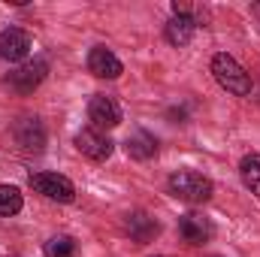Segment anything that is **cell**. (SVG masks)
<instances>
[{
  "instance_id": "12",
  "label": "cell",
  "mask_w": 260,
  "mask_h": 257,
  "mask_svg": "<svg viewBox=\"0 0 260 257\" xmlns=\"http://www.w3.org/2000/svg\"><path fill=\"white\" fill-rule=\"evenodd\" d=\"M124 148H127V154L133 160H151V157L157 154V139H154L148 130H136V133L127 136Z\"/></svg>"
},
{
  "instance_id": "3",
  "label": "cell",
  "mask_w": 260,
  "mask_h": 257,
  "mask_svg": "<svg viewBox=\"0 0 260 257\" xmlns=\"http://www.w3.org/2000/svg\"><path fill=\"white\" fill-rule=\"evenodd\" d=\"M30 188L37 194H43L46 200H55V203H73L76 200V188L67 176L58 173H34L30 176Z\"/></svg>"
},
{
  "instance_id": "6",
  "label": "cell",
  "mask_w": 260,
  "mask_h": 257,
  "mask_svg": "<svg viewBox=\"0 0 260 257\" xmlns=\"http://www.w3.org/2000/svg\"><path fill=\"white\" fill-rule=\"evenodd\" d=\"M179 233H182V239H185L188 245H203V242H209V239L215 236V227H212V221H209L206 215L188 212V215L179 218Z\"/></svg>"
},
{
  "instance_id": "4",
  "label": "cell",
  "mask_w": 260,
  "mask_h": 257,
  "mask_svg": "<svg viewBox=\"0 0 260 257\" xmlns=\"http://www.w3.org/2000/svg\"><path fill=\"white\" fill-rule=\"evenodd\" d=\"M88 121L94 124V130H112L121 124V109L112 97L106 94H94L88 100Z\"/></svg>"
},
{
  "instance_id": "17",
  "label": "cell",
  "mask_w": 260,
  "mask_h": 257,
  "mask_svg": "<svg viewBox=\"0 0 260 257\" xmlns=\"http://www.w3.org/2000/svg\"><path fill=\"white\" fill-rule=\"evenodd\" d=\"M157 257H170V254H157Z\"/></svg>"
},
{
  "instance_id": "13",
  "label": "cell",
  "mask_w": 260,
  "mask_h": 257,
  "mask_svg": "<svg viewBox=\"0 0 260 257\" xmlns=\"http://www.w3.org/2000/svg\"><path fill=\"white\" fill-rule=\"evenodd\" d=\"M194 30H197L194 18H188V15H173V18L167 21L164 37H167V43H170V46H188V43H191V37H194Z\"/></svg>"
},
{
  "instance_id": "2",
  "label": "cell",
  "mask_w": 260,
  "mask_h": 257,
  "mask_svg": "<svg viewBox=\"0 0 260 257\" xmlns=\"http://www.w3.org/2000/svg\"><path fill=\"white\" fill-rule=\"evenodd\" d=\"M170 194L185 203H206L212 197V182L197 170H179L170 176Z\"/></svg>"
},
{
  "instance_id": "8",
  "label": "cell",
  "mask_w": 260,
  "mask_h": 257,
  "mask_svg": "<svg viewBox=\"0 0 260 257\" xmlns=\"http://www.w3.org/2000/svg\"><path fill=\"white\" fill-rule=\"evenodd\" d=\"M30 52V37L21 30V27H6L0 30V58L15 64V61H24Z\"/></svg>"
},
{
  "instance_id": "16",
  "label": "cell",
  "mask_w": 260,
  "mask_h": 257,
  "mask_svg": "<svg viewBox=\"0 0 260 257\" xmlns=\"http://www.w3.org/2000/svg\"><path fill=\"white\" fill-rule=\"evenodd\" d=\"M43 254L46 257H79V245H76L73 236H52L43 245Z\"/></svg>"
},
{
  "instance_id": "5",
  "label": "cell",
  "mask_w": 260,
  "mask_h": 257,
  "mask_svg": "<svg viewBox=\"0 0 260 257\" xmlns=\"http://www.w3.org/2000/svg\"><path fill=\"white\" fill-rule=\"evenodd\" d=\"M46 73H49V64H46V61H27V64H21L18 70H12V73L6 76V82H9V88H15L18 94H30L34 88L43 85Z\"/></svg>"
},
{
  "instance_id": "11",
  "label": "cell",
  "mask_w": 260,
  "mask_h": 257,
  "mask_svg": "<svg viewBox=\"0 0 260 257\" xmlns=\"http://www.w3.org/2000/svg\"><path fill=\"white\" fill-rule=\"evenodd\" d=\"M15 142L24 151H43V145H46V127L40 124V118H21L15 124Z\"/></svg>"
},
{
  "instance_id": "1",
  "label": "cell",
  "mask_w": 260,
  "mask_h": 257,
  "mask_svg": "<svg viewBox=\"0 0 260 257\" xmlns=\"http://www.w3.org/2000/svg\"><path fill=\"white\" fill-rule=\"evenodd\" d=\"M212 73H215L218 85H221V88H227L230 94H236V97L251 94V76L239 67L236 58H230L227 52H221V55H215V58H212Z\"/></svg>"
},
{
  "instance_id": "9",
  "label": "cell",
  "mask_w": 260,
  "mask_h": 257,
  "mask_svg": "<svg viewBox=\"0 0 260 257\" xmlns=\"http://www.w3.org/2000/svg\"><path fill=\"white\" fill-rule=\"evenodd\" d=\"M88 70H91L97 79H118V76L124 73L121 61H118L106 46H94V49L88 52Z\"/></svg>"
},
{
  "instance_id": "7",
  "label": "cell",
  "mask_w": 260,
  "mask_h": 257,
  "mask_svg": "<svg viewBox=\"0 0 260 257\" xmlns=\"http://www.w3.org/2000/svg\"><path fill=\"white\" fill-rule=\"evenodd\" d=\"M76 148H79L85 157H91V160H106V157L112 154V139L103 136L100 130L85 127V130L76 133Z\"/></svg>"
},
{
  "instance_id": "15",
  "label": "cell",
  "mask_w": 260,
  "mask_h": 257,
  "mask_svg": "<svg viewBox=\"0 0 260 257\" xmlns=\"http://www.w3.org/2000/svg\"><path fill=\"white\" fill-rule=\"evenodd\" d=\"M21 206H24V200H21V191L15 185H0V218L18 215Z\"/></svg>"
},
{
  "instance_id": "10",
  "label": "cell",
  "mask_w": 260,
  "mask_h": 257,
  "mask_svg": "<svg viewBox=\"0 0 260 257\" xmlns=\"http://www.w3.org/2000/svg\"><path fill=\"white\" fill-rule=\"evenodd\" d=\"M124 230L130 233L133 242L148 245V242H154V236L160 233V224H157L148 212H130L127 218H124Z\"/></svg>"
},
{
  "instance_id": "14",
  "label": "cell",
  "mask_w": 260,
  "mask_h": 257,
  "mask_svg": "<svg viewBox=\"0 0 260 257\" xmlns=\"http://www.w3.org/2000/svg\"><path fill=\"white\" fill-rule=\"evenodd\" d=\"M239 173H242L245 188L260 197V154H245L239 164Z\"/></svg>"
}]
</instances>
